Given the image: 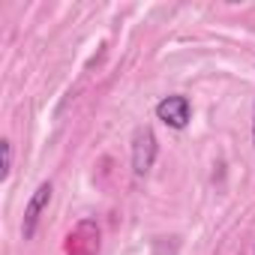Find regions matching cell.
Segmentation results:
<instances>
[{"label":"cell","instance_id":"6da1fadb","mask_svg":"<svg viewBox=\"0 0 255 255\" xmlns=\"http://www.w3.org/2000/svg\"><path fill=\"white\" fill-rule=\"evenodd\" d=\"M156 153H159V144H156L153 129L138 126V129L132 132V171H135L138 177H144V174L153 168Z\"/></svg>","mask_w":255,"mask_h":255},{"label":"cell","instance_id":"7a4b0ae2","mask_svg":"<svg viewBox=\"0 0 255 255\" xmlns=\"http://www.w3.org/2000/svg\"><path fill=\"white\" fill-rule=\"evenodd\" d=\"M156 117L165 126H171V129H183L189 123V117H192V105H189L186 96H165L156 105Z\"/></svg>","mask_w":255,"mask_h":255},{"label":"cell","instance_id":"3957f363","mask_svg":"<svg viewBox=\"0 0 255 255\" xmlns=\"http://www.w3.org/2000/svg\"><path fill=\"white\" fill-rule=\"evenodd\" d=\"M48 201H51V183L45 180V183L36 186L33 198H30L27 207H24V222H21V234H24V240H30V237L36 234V222H39L42 210L48 207Z\"/></svg>","mask_w":255,"mask_h":255},{"label":"cell","instance_id":"277c9868","mask_svg":"<svg viewBox=\"0 0 255 255\" xmlns=\"http://www.w3.org/2000/svg\"><path fill=\"white\" fill-rule=\"evenodd\" d=\"M0 150H3V180H6L9 171H12V141L3 138V141H0Z\"/></svg>","mask_w":255,"mask_h":255},{"label":"cell","instance_id":"5b68a950","mask_svg":"<svg viewBox=\"0 0 255 255\" xmlns=\"http://www.w3.org/2000/svg\"><path fill=\"white\" fill-rule=\"evenodd\" d=\"M252 144H255V114H252Z\"/></svg>","mask_w":255,"mask_h":255},{"label":"cell","instance_id":"8992f818","mask_svg":"<svg viewBox=\"0 0 255 255\" xmlns=\"http://www.w3.org/2000/svg\"><path fill=\"white\" fill-rule=\"evenodd\" d=\"M252 255H255V252H252Z\"/></svg>","mask_w":255,"mask_h":255}]
</instances>
